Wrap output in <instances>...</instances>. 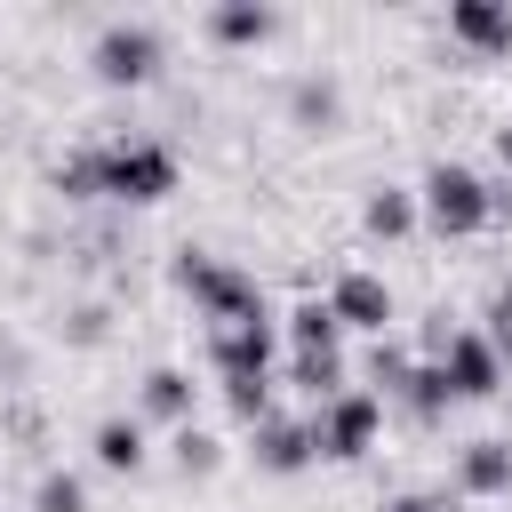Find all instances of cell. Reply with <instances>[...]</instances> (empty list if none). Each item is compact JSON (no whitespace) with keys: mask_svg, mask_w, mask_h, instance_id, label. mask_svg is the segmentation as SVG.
<instances>
[{"mask_svg":"<svg viewBox=\"0 0 512 512\" xmlns=\"http://www.w3.org/2000/svg\"><path fill=\"white\" fill-rule=\"evenodd\" d=\"M384 512H456V504H448V496H392Z\"/></svg>","mask_w":512,"mask_h":512,"instance_id":"4316f807","label":"cell"},{"mask_svg":"<svg viewBox=\"0 0 512 512\" xmlns=\"http://www.w3.org/2000/svg\"><path fill=\"white\" fill-rule=\"evenodd\" d=\"M448 400H456V392H448V376H440V368H432V360H424V368H416V376H408V408H416V416H424V424H432V416H440V408H448Z\"/></svg>","mask_w":512,"mask_h":512,"instance_id":"7402d4cb","label":"cell"},{"mask_svg":"<svg viewBox=\"0 0 512 512\" xmlns=\"http://www.w3.org/2000/svg\"><path fill=\"white\" fill-rule=\"evenodd\" d=\"M288 376H296L312 400H336V392H344V368H336V352H296V368H288Z\"/></svg>","mask_w":512,"mask_h":512,"instance_id":"ac0fdd59","label":"cell"},{"mask_svg":"<svg viewBox=\"0 0 512 512\" xmlns=\"http://www.w3.org/2000/svg\"><path fill=\"white\" fill-rule=\"evenodd\" d=\"M328 312H336V328H376V336H384V320H392V288H384L376 272H344V280L328 288Z\"/></svg>","mask_w":512,"mask_h":512,"instance_id":"52a82bcc","label":"cell"},{"mask_svg":"<svg viewBox=\"0 0 512 512\" xmlns=\"http://www.w3.org/2000/svg\"><path fill=\"white\" fill-rule=\"evenodd\" d=\"M272 8H256V0H232V8H208V32L224 40V48H256V40H272Z\"/></svg>","mask_w":512,"mask_h":512,"instance_id":"7c38bea8","label":"cell"},{"mask_svg":"<svg viewBox=\"0 0 512 512\" xmlns=\"http://www.w3.org/2000/svg\"><path fill=\"white\" fill-rule=\"evenodd\" d=\"M144 416L192 424V376H184V368H152V376H144Z\"/></svg>","mask_w":512,"mask_h":512,"instance_id":"4fadbf2b","label":"cell"},{"mask_svg":"<svg viewBox=\"0 0 512 512\" xmlns=\"http://www.w3.org/2000/svg\"><path fill=\"white\" fill-rule=\"evenodd\" d=\"M176 288L200 304V320H216V328H248V320H272L264 312V288L240 272V264H216V256H200V248H184L176 256Z\"/></svg>","mask_w":512,"mask_h":512,"instance_id":"6da1fadb","label":"cell"},{"mask_svg":"<svg viewBox=\"0 0 512 512\" xmlns=\"http://www.w3.org/2000/svg\"><path fill=\"white\" fill-rule=\"evenodd\" d=\"M216 456H224V448H216L200 424H176V472H192V480H200V472H216Z\"/></svg>","mask_w":512,"mask_h":512,"instance_id":"603a6c76","label":"cell"},{"mask_svg":"<svg viewBox=\"0 0 512 512\" xmlns=\"http://www.w3.org/2000/svg\"><path fill=\"white\" fill-rule=\"evenodd\" d=\"M312 440H320V456H360V448L376 440V400H368V392H336V400L312 416Z\"/></svg>","mask_w":512,"mask_h":512,"instance_id":"5b68a950","label":"cell"},{"mask_svg":"<svg viewBox=\"0 0 512 512\" xmlns=\"http://www.w3.org/2000/svg\"><path fill=\"white\" fill-rule=\"evenodd\" d=\"M288 112H296V128H336V112H344V96H336V80H296V96H288Z\"/></svg>","mask_w":512,"mask_h":512,"instance_id":"9a60e30c","label":"cell"},{"mask_svg":"<svg viewBox=\"0 0 512 512\" xmlns=\"http://www.w3.org/2000/svg\"><path fill=\"white\" fill-rule=\"evenodd\" d=\"M288 328H296V352H336V312L312 296V304H296L288 312Z\"/></svg>","mask_w":512,"mask_h":512,"instance_id":"e0dca14e","label":"cell"},{"mask_svg":"<svg viewBox=\"0 0 512 512\" xmlns=\"http://www.w3.org/2000/svg\"><path fill=\"white\" fill-rule=\"evenodd\" d=\"M360 216H368V232H376V240H400V232L416 224V200L384 184V192H368V208H360Z\"/></svg>","mask_w":512,"mask_h":512,"instance_id":"2e32d148","label":"cell"},{"mask_svg":"<svg viewBox=\"0 0 512 512\" xmlns=\"http://www.w3.org/2000/svg\"><path fill=\"white\" fill-rule=\"evenodd\" d=\"M104 336H112V312H104V304L64 312V344H104Z\"/></svg>","mask_w":512,"mask_h":512,"instance_id":"d4e9b609","label":"cell"},{"mask_svg":"<svg viewBox=\"0 0 512 512\" xmlns=\"http://www.w3.org/2000/svg\"><path fill=\"white\" fill-rule=\"evenodd\" d=\"M216 368L224 376H264V360H272V320H248V328H216Z\"/></svg>","mask_w":512,"mask_h":512,"instance_id":"8fae6325","label":"cell"},{"mask_svg":"<svg viewBox=\"0 0 512 512\" xmlns=\"http://www.w3.org/2000/svg\"><path fill=\"white\" fill-rule=\"evenodd\" d=\"M56 192H64V200H96V192H104V184H96V144L56 160Z\"/></svg>","mask_w":512,"mask_h":512,"instance_id":"ffe728a7","label":"cell"},{"mask_svg":"<svg viewBox=\"0 0 512 512\" xmlns=\"http://www.w3.org/2000/svg\"><path fill=\"white\" fill-rule=\"evenodd\" d=\"M96 464H104V472H136V464H144L136 416H104V424H96Z\"/></svg>","mask_w":512,"mask_h":512,"instance_id":"5bb4252c","label":"cell"},{"mask_svg":"<svg viewBox=\"0 0 512 512\" xmlns=\"http://www.w3.org/2000/svg\"><path fill=\"white\" fill-rule=\"evenodd\" d=\"M96 184L112 200H168L176 192V152L160 136H104L96 144Z\"/></svg>","mask_w":512,"mask_h":512,"instance_id":"7a4b0ae2","label":"cell"},{"mask_svg":"<svg viewBox=\"0 0 512 512\" xmlns=\"http://www.w3.org/2000/svg\"><path fill=\"white\" fill-rule=\"evenodd\" d=\"M448 32L464 48H480V56H512V8H496V0H456L448 8Z\"/></svg>","mask_w":512,"mask_h":512,"instance_id":"ba28073f","label":"cell"},{"mask_svg":"<svg viewBox=\"0 0 512 512\" xmlns=\"http://www.w3.org/2000/svg\"><path fill=\"white\" fill-rule=\"evenodd\" d=\"M432 368L448 376V392H456V400H488V392L504 384V376H496V352H488V336H464V328L448 336V352H440Z\"/></svg>","mask_w":512,"mask_h":512,"instance_id":"8992f818","label":"cell"},{"mask_svg":"<svg viewBox=\"0 0 512 512\" xmlns=\"http://www.w3.org/2000/svg\"><path fill=\"white\" fill-rule=\"evenodd\" d=\"M488 352H496V360H512V280L488 296Z\"/></svg>","mask_w":512,"mask_h":512,"instance_id":"484cf974","label":"cell"},{"mask_svg":"<svg viewBox=\"0 0 512 512\" xmlns=\"http://www.w3.org/2000/svg\"><path fill=\"white\" fill-rule=\"evenodd\" d=\"M312 456H320L312 424H288V416H264V424H256V464H264V472H304Z\"/></svg>","mask_w":512,"mask_h":512,"instance_id":"9c48e42d","label":"cell"},{"mask_svg":"<svg viewBox=\"0 0 512 512\" xmlns=\"http://www.w3.org/2000/svg\"><path fill=\"white\" fill-rule=\"evenodd\" d=\"M224 400L240 424H264L272 416V376H224Z\"/></svg>","mask_w":512,"mask_h":512,"instance_id":"d6986e66","label":"cell"},{"mask_svg":"<svg viewBox=\"0 0 512 512\" xmlns=\"http://www.w3.org/2000/svg\"><path fill=\"white\" fill-rule=\"evenodd\" d=\"M32 512H88V488H80V472H48V480L32 488Z\"/></svg>","mask_w":512,"mask_h":512,"instance_id":"44dd1931","label":"cell"},{"mask_svg":"<svg viewBox=\"0 0 512 512\" xmlns=\"http://www.w3.org/2000/svg\"><path fill=\"white\" fill-rule=\"evenodd\" d=\"M368 376H376L384 392H408V376H416V360H408L400 344H376V352H368Z\"/></svg>","mask_w":512,"mask_h":512,"instance_id":"cb8c5ba5","label":"cell"},{"mask_svg":"<svg viewBox=\"0 0 512 512\" xmlns=\"http://www.w3.org/2000/svg\"><path fill=\"white\" fill-rule=\"evenodd\" d=\"M424 216H432V232H440V240H464V232H480V224H488V184H480L472 168L440 160V168L424 176Z\"/></svg>","mask_w":512,"mask_h":512,"instance_id":"3957f363","label":"cell"},{"mask_svg":"<svg viewBox=\"0 0 512 512\" xmlns=\"http://www.w3.org/2000/svg\"><path fill=\"white\" fill-rule=\"evenodd\" d=\"M88 64H96V80H104V88H136V80H152V72H160V32L120 16V24H104V32H96Z\"/></svg>","mask_w":512,"mask_h":512,"instance_id":"277c9868","label":"cell"},{"mask_svg":"<svg viewBox=\"0 0 512 512\" xmlns=\"http://www.w3.org/2000/svg\"><path fill=\"white\" fill-rule=\"evenodd\" d=\"M456 488L464 496H504L512 488V440H472L456 456Z\"/></svg>","mask_w":512,"mask_h":512,"instance_id":"30bf717a","label":"cell"}]
</instances>
